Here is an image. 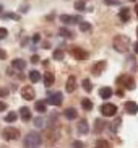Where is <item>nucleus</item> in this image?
<instances>
[{
  "label": "nucleus",
  "instance_id": "obj_20",
  "mask_svg": "<svg viewBox=\"0 0 138 148\" xmlns=\"http://www.w3.org/2000/svg\"><path fill=\"white\" fill-rule=\"evenodd\" d=\"M20 116H21L23 121H29V119H31V111H29V108H21V109H20Z\"/></svg>",
  "mask_w": 138,
  "mask_h": 148
},
{
  "label": "nucleus",
  "instance_id": "obj_29",
  "mask_svg": "<svg viewBox=\"0 0 138 148\" xmlns=\"http://www.w3.org/2000/svg\"><path fill=\"white\" fill-rule=\"evenodd\" d=\"M83 88H85V91H86V93H89L91 90H93V85H91V82L88 78L83 80Z\"/></svg>",
  "mask_w": 138,
  "mask_h": 148
},
{
  "label": "nucleus",
  "instance_id": "obj_2",
  "mask_svg": "<svg viewBox=\"0 0 138 148\" xmlns=\"http://www.w3.org/2000/svg\"><path fill=\"white\" fill-rule=\"evenodd\" d=\"M25 147L26 148H36L39 143H41V135L38 132H29V134L25 137Z\"/></svg>",
  "mask_w": 138,
  "mask_h": 148
},
{
  "label": "nucleus",
  "instance_id": "obj_5",
  "mask_svg": "<svg viewBox=\"0 0 138 148\" xmlns=\"http://www.w3.org/2000/svg\"><path fill=\"white\" fill-rule=\"evenodd\" d=\"M70 54H72L77 60H86L88 57H89V54H88L85 49H81V47H72L70 49Z\"/></svg>",
  "mask_w": 138,
  "mask_h": 148
},
{
  "label": "nucleus",
  "instance_id": "obj_13",
  "mask_svg": "<svg viewBox=\"0 0 138 148\" xmlns=\"http://www.w3.org/2000/svg\"><path fill=\"white\" fill-rule=\"evenodd\" d=\"M65 117L68 119V121H73V119L78 117V112H77V109L75 108H68V109H65Z\"/></svg>",
  "mask_w": 138,
  "mask_h": 148
},
{
  "label": "nucleus",
  "instance_id": "obj_33",
  "mask_svg": "<svg viewBox=\"0 0 138 148\" xmlns=\"http://www.w3.org/2000/svg\"><path fill=\"white\" fill-rule=\"evenodd\" d=\"M120 122H122V121H120V117L114 121V124H112V132H115V130H117V127L120 125Z\"/></svg>",
  "mask_w": 138,
  "mask_h": 148
},
{
  "label": "nucleus",
  "instance_id": "obj_44",
  "mask_svg": "<svg viewBox=\"0 0 138 148\" xmlns=\"http://www.w3.org/2000/svg\"><path fill=\"white\" fill-rule=\"evenodd\" d=\"M135 13H137V16H138V3L135 5Z\"/></svg>",
  "mask_w": 138,
  "mask_h": 148
},
{
  "label": "nucleus",
  "instance_id": "obj_4",
  "mask_svg": "<svg viewBox=\"0 0 138 148\" xmlns=\"http://www.w3.org/2000/svg\"><path fill=\"white\" fill-rule=\"evenodd\" d=\"M101 112H102V116H106V117H112L117 112V106L112 104V103H106V104L101 106Z\"/></svg>",
  "mask_w": 138,
  "mask_h": 148
},
{
  "label": "nucleus",
  "instance_id": "obj_36",
  "mask_svg": "<svg viewBox=\"0 0 138 148\" xmlns=\"http://www.w3.org/2000/svg\"><path fill=\"white\" fill-rule=\"evenodd\" d=\"M0 96H2V98L8 96V88H0Z\"/></svg>",
  "mask_w": 138,
  "mask_h": 148
},
{
  "label": "nucleus",
  "instance_id": "obj_9",
  "mask_svg": "<svg viewBox=\"0 0 138 148\" xmlns=\"http://www.w3.org/2000/svg\"><path fill=\"white\" fill-rule=\"evenodd\" d=\"M60 20L65 23V25H80V23H81L80 16H70V15H62Z\"/></svg>",
  "mask_w": 138,
  "mask_h": 148
},
{
  "label": "nucleus",
  "instance_id": "obj_6",
  "mask_svg": "<svg viewBox=\"0 0 138 148\" xmlns=\"http://www.w3.org/2000/svg\"><path fill=\"white\" fill-rule=\"evenodd\" d=\"M2 135H3V138H5V140H16V138H18V135H20V132H18V129L7 127V129H3Z\"/></svg>",
  "mask_w": 138,
  "mask_h": 148
},
{
  "label": "nucleus",
  "instance_id": "obj_28",
  "mask_svg": "<svg viewBox=\"0 0 138 148\" xmlns=\"http://www.w3.org/2000/svg\"><path fill=\"white\" fill-rule=\"evenodd\" d=\"M3 18L5 20H15V21H16V20H20V15L18 13H12V12H10V13H3Z\"/></svg>",
  "mask_w": 138,
  "mask_h": 148
},
{
  "label": "nucleus",
  "instance_id": "obj_32",
  "mask_svg": "<svg viewBox=\"0 0 138 148\" xmlns=\"http://www.w3.org/2000/svg\"><path fill=\"white\" fill-rule=\"evenodd\" d=\"M34 125H36V127H39V129H41V127H44V119L36 117V119H34Z\"/></svg>",
  "mask_w": 138,
  "mask_h": 148
},
{
  "label": "nucleus",
  "instance_id": "obj_40",
  "mask_svg": "<svg viewBox=\"0 0 138 148\" xmlns=\"http://www.w3.org/2000/svg\"><path fill=\"white\" fill-rule=\"evenodd\" d=\"M5 109H7V104H5L3 101H0V112H2V111H5Z\"/></svg>",
  "mask_w": 138,
  "mask_h": 148
},
{
  "label": "nucleus",
  "instance_id": "obj_23",
  "mask_svg": "<svg viewBox=\"0 0 138 148\" xmlns=\"http://www.w3.org/2000/svg\"><path fill=\"white\" fill-rule=\"evenodd\" d=\"M104 127H106V122L102 121V119H98L94 124V132H102Z\"/></svg>",
  "mask_w": 138,
  "mask_h": 148
},
{
  "label": "nucleus",
  "instance_id": "obj_7",
  "mask_svg": "<svg viewBox=\"0 0 138 148\" xmlns=\"http://www.w3.org/2000/svg\"><path fill=\"white\" fill-rule=\"evenodd\" d=\"M62 101H64V96H62V93H52V95H49V98H47V104L60 106Z\"/></svg>",
  "mask_w": 138,
  "mask_h": 148
},
{
  "label": "nucleus",
  "instance_id": "obj_30",
  "mask_svg": "<svg viewBox=\"0 0 138 148\" xmlns=\"http://www.w3.org/2000/svg\"><path fill=\"white\" fill-rule=\"evenodd\" d=\"M64 51H60V49H57V51H54V59H55V60H62V59H64Z\"/></svg>",
  "mask_w": 138,
  "mask_h": 148
},
{
  "label": "nucleus",
  "instance_id": "obj_46",
  "mask_svg": "<svg viewBox=\"0 0 138 148\" xmlns=\"http://www.w3.org/2000/svg\"><path fill=\"white\" fill-rule=\"evenodd\" d=\"M137 38H138V28H137Z\"/></svg>",
  "mask_w": 138,
  "mask_h": 148
},
{
  "label": "nucleus",
  "instance_id": "obj_15",
  "mask_svg": "<svg viewBox=\"0 0 138 148\" xmlns=\"http://www.w3.org/2000/svg\"><path fill=\"white\" fill-rule=\"evenodd\" d=\"M125 109H127L128 114H137L138 112V104L133 103V101H128V103H125Z\"/></svg>",
  "mask_w": 138,
  "mask_h": 148
},
{
  "label": "nucleus",
  "instance_id": "obj_19",
  "mask_svg": "<svg viewBox=\"0 0 138 148\" xmlns=\"http://www.w3.org/2000/svg\"><path fill=\"white\" fill-rule=\"evenodd\" d=\"M12 65H13V69H16V70H23L26 67V62L23 60V59H15V60L12 62Z\"/></svg>",
  "mask_w": 138,
  "mask_h": 148
},
{
  "label": "nucleus",
  "instance_id": "obj_43",
  "mask_svg": "<svg viewBox=\"0 0 138 148\" xmlns=\"http://www.w3.org/2000/svg\"><path fill=\"white\" fill-rule=\"evenodd\" d=\"M133 49H135V54H138V42L133 44Z\"/></svg>",
  "mask_w": 138,
  "mask_h": 148
},
{
  "label": "nucleus",
  "instance_id": "obj_42",
  "mask_svg": "<svg viewBox=\"0 0 138 148\" xmlns=\"http://www.w3.org/2000/svg\"><path fill=\"white\" fill-rule=\"evenodd\" d=\"M39 39H41V36H39V34H34V36H33V41H34V42H38Z\"/></svg>",
  "mask_w": 138,
  "mask_h": 148
},
{
  "label": "nucleus",
  "instance_id": "obj_10",
  "mask_svg": "<svg viewBox=\"0 0 138 148\" xmlns=\"http://www.w3.org/2000/svg\"><path fill=\"white\" fill-rule=\"evenodd\" d=\"M65 90H67V93H73L77 90V78L75 77H68L67 85H65Z\"/></svg>",
  "mask_w": 138,
  "mask_h": 148
},
{
  "label": "nucleus",
  "instance_id": "obj_16",
  "mask_svg": "<svg viewBox=\"0 0 138 148\" xmlns=\"http://www.w3.org/2000/svg\"><path fill=\"white\" fill-rule=\"evenodd\" d=\"M54 73L52 72H46V75H44V85L46 86H52L54 85Z\"/></svg>",
  "mask_w": 138,
  "mask_h": 148
},
{
  "label": "nucleus",
  "instance_id": "obj_38",
  "mask_svg": "<svg viewBox=\"0 0 138 148\" xmlns=\"http://www.w3.org/2000/svg\"><path fill=\"white\" fill-rule=\"evenodd\" d=\"M3 59H7V52L3 49H0V60H3Z\"/></svg>",
  "mask_w": 138,
  "mask_h": 148
},
{
  "label": "nucleus",
  "instance_id": "obj_11",
  "mask_svg": "<svg viewBox=\"0 0 138 148\" xmlns=\"http://www.w3.org/2000/svg\"><path fill=\"white\" fill-rule=\"evenodd\" d=\"M78 134H81V135H86L88 132H89V125H88V122L85 121V119H81V121L78 122Z\"/></svg>",
  "mask_w": 138,
  "mask_h": 148
},
{
  "label": "nucleus",
  "instance_id": "obj_39",
  "mask_svg": "<svg viewBox=\"0 0 138 148\" xmlns=\"http://www.w3.org/2000/svg\"><path fill=\"white\" fill-rule=\"evenodd\" d=\"M104 3H107V5H117V0H104Z\"/></svg>",
  "mask_w": 138,
  "mask_h": 148
},
{
  "label": "nucleus",
  "instance_id": "obj_1",
  "mask_svg": "<svg viewBox=\"0 0 138 148\" xmlns=\"http://www.w3.org/2000/svg\"><path fill=\"white\" fill-rule=\"evenodd\" d=\"M130 46H132V41L124 34H119L114 38V49L117 52H128Z\"/></svg>",
  "mask_w": 138,
  "mask_h": 148
},
{
  "label": "nucleus",
  "instance_id": "obj_8",
  "mask_svg": "<svg viewBox=\"0 0 138 148\" xmlns=\"http://www.w3.org/2000/svg\"><path fill=\"white\" fill-rule=\"evenodd\" d=\"M21 98H25L26 101H31V99H34V96H36V93H34V88L33 86H23L21 88Z\"/></svg>",
  "mask_w": 138,
  "mask_h": 148
},
{
  "label": "nucleus",
  "instance_id": "obj_27",
  "mask_svg": "<svg viewBox=\"0 0 138 148\" xmlns=\"http://www.w3.org/2000/svg\"><path fill=\"white\" fill-rule=\"evenodd\" d=\"M94 148H111V145H109V142H106V140H98Z\"/></svg>",
  "mask_w": 138,
  "mask_h": 148
},
{
  "label": "nucleus",
  "instance_id": "obj_34",
  "mask_svg": "<svg viewBox=\"0 0 138 148\" xmlns=\"http://www.w3.org/2000/svg\"><path fill=\"white\" fill-rule=\"evenodd\" d=\"M7 34H8V31L5 29V28H0V39H5Z\"/></svg>",
  "mask_w": 138,
  "mask_h": 148
},
{
  "label": "nucleus",
  "instance_id": "obj_14",
  "mask_svg": "<svg viewBox=\"0 0 138 148\" xmlns=\"http://www.w3.org/2000/svg\"><path fill=\"white\" fill-rule=\"evenodd\" d=\"M99 96L102 98V99H109L111 96H112V88H109V86H104L99 90Z\"/></svg>",
  "mask_w": 138,
  "mask_h": 148
},
{
  "label": "nucleus",
  "instance_id": "obj_12",
  "mask_svg": "<svg viewBox=\"0 0 138 148\" xmlns=\"http://www.w3.org/2000/svg\"><path fill=\"white\" fill-rule=\"evenodd\" d=\"M104 69H106V62L101 60V62H98V64H94V67H93V70H91V72H93V75H96V77H98V75H101V72H102Z\"/></svg>",
  "mask_w": 138,
  "mask_h": 148
},
{
  "label": "nucleus",
  "instance_id": "obj_35",
  "mask_svg": "<svg viewBox=\"0 0 138 148\" xmlns=\"http://www.w3.org/2000/svg\"><path fill=\"white\" fill-rule=\"evenodd\" d=\"M73 148H85V143L80 142V140H77V142H73Z\"/></svg>",
  "mask_w": 138,
  "mask_h": 148
},
{
  "label": "nucleus",
  "instance_id": "obj_25",
  "mask_svg": "<svg viewBox=\"0 0 138 148\" xmlns=\"http://www.w3.org/2000/svg\"><path fill=\"white\" fill-rule=\"evenodd\" d=\"M81 106H83V109H85V111H91V109H93V103H91L88 98H85V99L81 101Z\"/></svg>",
  "mask_w": 138,
  "mask_h": 148
},
{
  "label": "nucleus",
  "instance_id": "obj_37",
  "mask_svg": "<svg viewBox=\"0 0 138 148\" xmlns=\"http://www.w3.org/2000/svg\"><path fill=\"white\" fill-rule=\"evenodd\" d=\"M39 60H41V59H39V56H36V54H34L33 57H31V62H33V64H38Z\"/></svg>",
  "mask_w": 138,
  "mask_h": 148
},
{
  "label": "nucleus",
  "instance_id": "obj_21",
  "mask_svg": "<svg viewBox=\"0 0 138 148\" xmlns=\"http://www.w3.org/2000/svg\"><path fill=\"white\" fill-rule=\"evenodd\" d=\"M29 80L33 83H38L39 80H41V73H39L38 70H31L29 72Z\"/></svg>",
  "mask_w": 138,
  "mask_h": 148
},
{
  "label": "nucleus",
  "instance_id": "obj_26",
  "mask_svg": "<svg viewBox=\"0 0 138 148\" xmlns=\"http://www.w3.org/2000/svg\"><path fill=\"white\" fill-rule=\"evenodd\" d=\"M16 117H18V114L12 111V112H8L7 116H5V122H15V121H16Z\"/></svg>",
  "mask_w": 138,
  "mask_h": 148
},
{
  "label": "nucleus",
  "instance_id": "obj_22",
  "mask_svg": "<svg viewBox=\"0 0 138 148\" xmlns=\"http://www.w3.org/2000/svg\"><path fill=\"white\" fill-rule=\"evenodd\" d=\"M59 34L64 36V38H70V39H72V38H75V34L70 29H67V28H60V29H59Z\"/></svg>",
  "mask_w": 138,
  "mask_h": 148
},
{
  "label": "nucleus",
  "instance_id": "obj_31",
  "mask_svg": "<svg viewBox=\"0 0 138 148\" xmlns=\"http://www.w3.org/2000/svg\"><path fill=\"white\" fill-rule=\"evenodd\" d=\"M75 8H77L78 12H83V10H85V2H83V0H78L77 3H75Z\"/></svg>",
  "mask_w": 138,
  "mask_h": 148
},
{
  "label": "nucleus",
  "instance_id": "obj_41",
  "mask_svg": "<svg viewBox=\"0 0 138 148\" xmlns=\"http://www.w3.org/2000/svg\"><path fill=\"white\" fill-rule=\"evenodd\" d=\"M115 95L119 96V98H122V96H124V90H117V91H115Z\"/></svg>",
  "mask_w": 138,
  "mask_h": 148
},
{
  "label": "nucleus",
  "instance_id": "obj_3",
  "mask_svg": "<svg viewBox=\"0 0 138 148\" xmlns=\"http://www.w3.org/2000/svg\"><path fill=\"white\" fill-rule=\"evenodd\" d=\"M117 85H120V86L127 88V90H135V86H137L133 77H130V75H120L117 78Z\"/></svg>",
  "mask_w": 138,
  "mask_h": 148
},
{
  "label": "nucleus",
  "instance_id": "obj_17",
  "mask_svg": "<svg viewBox=\"0 0 138 148\" xmlns=\"http://www.w3.org/2000/svg\"><path fill=\"white\" fill-rule=\"evenodd\" d=\"M119 18H120L122 21H128V18H130V8H128V7H124V8L120 10Z\"/></svg>",
  "mask_w": 138,
  "mask_h": 148
},
{
  "label": "nucleus",
  "instance_id": "obj_24",
  "mask_svg": "<svg viewBox=\"0 0 138 148\" xmlns=\"http://www.w3.org/2000/svg\"><path fill=\"white\" fill-rule=\"evenodd\" d=\"M78 26H80V31H83V33H89V31L93 29V26H91L89 23H86V21H81Z\"/></svg>",
  "mask_w": 138,
  "mask_h": 148
},
{
  "label": "nucleus",
  "instance_id": "obj_45",
  "mask_svg": "<svg viewBox=\"0 0 138 148\" xmlns=\"http://www.w3.org/2000/svg\"><path fill=\"white\" fill-rule=\"evenodd\" d=\"M2 12H3V7H2V5H0V13H2Z\"/></svg>",
  "mask_w": 138,
  "mask_h": 148
},
{
  "label": "nucleus",
  "instance_id": "obj_18",
  "mask_svg": "<svg viewBox=\"0 0 138 148\" xmlns=\"http://www.w3.org/2000/svg\"><path fill=\"white\" fill-rule=\"evenodd\" d=\"M36 111H38V112H46V111H47V101H38V103H36Z\"/></svg>",
  "mask_w": 138,
  "mask_h": 148
}]
</instances>
